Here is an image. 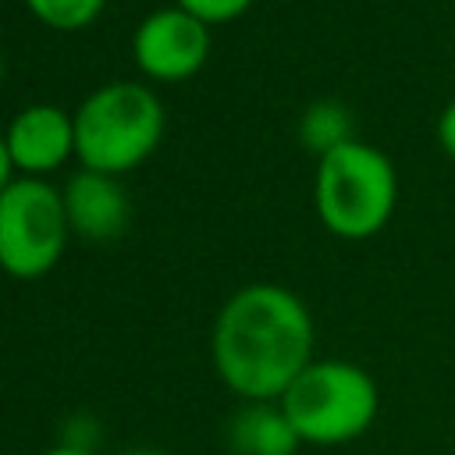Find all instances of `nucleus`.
<instances>
[{
	"instance_id": "1",
	"label": "nucleus",
	"mask_w": 455,
	"mask_h": 455,
	"mask_svg": "<svg viewBox=\"0 0 455 455\" xmlns=\"http://www.w3.org/2000/svg\"><path fill=\"white\" fill-rule=\"evenodd\" d=\"M313 316L281 284H245L217 313L213 366L245 402H281L313 363Z\"/></svg>"
},
{
	"instance_id": "2",
	"label": "nucleus",
	"mask_w": 455,
	"mask_h": 455,
	"mask_svg": "<svg viewBox=\"0 0 455 455\" xmlns=\"http://www.w3.org/2000/svg\"><path fill=\"white\" fill-rule=\"evenodd\" d=\"M313 203L320 224L348 242L373 238L395 213L398 174L384 149L348 139L331 153L316 156Z\"/></svg>"
},
{
	"instance_id": "3",
	"label": "nucleus",
	"mask_w": 455,
	"mask_h": 455,
	"mask_svg": "<svg viewBox=\"0 0 455 455\" xmlns=\"http://www.w3.org/2000/svg\"><path fill=\"white\" fill-rule=\"evenodd\" d=\"M75 117V156L85 171L124 174L139 167L164 135V103L139 82H110L89 92Z\"/></svg>"
},
{
	"instance_id": "4",
	"label": "nucleus",
	"mask_w": 455,
	"mask_h": 455,
	"mask_svg": "<svg viewBox=\"0 0 455 455\" xmlns=\"http://www.w3.org/2000/svg\"><path fill=\"white\" fill-rule=\"evenodd\" d=\"M302 444L334 448L363 437L380 412L377 380L348 359H313L281 395Z\"/></svg>"
},
{
	"instance_id": "5",
	"label": "nucleus",
	"mask_w": 455,
	"mask_h": 455,
	"mask_svg": "<svg viewBox=\"0 0 455 455\" xmlns=\"http://www.w3.org/2000/svg\"><path fill=\"white\" fill-rule=\"evenodd\" d=\"M68 231L64 196L43 178H14L0 192V270L11 277L50 274L64 256Z\"/></svg>"
},
{
	"instance_id": "6",
	"label": "nucleus",
	"mask_w": 455,
	"mask_h": 455,
	"mask_svg": "<svg viewBox=\"0 0 455 455\" xmlns=\"http://www.w3.org/2000/svg\"><path fill=\"white\" fill-rule=\"evenodd\" d=\"M132 57L139 71L156 82H185L199 75L210 57V25L181 7H160L139 21Z\"/></svg>"
},
{
	"instance_id": "7",
	"label": "nucleus",
	"mask_w": 455,
	"mask_h": 455,
	"mask_svg": "<svg viewBox=\"0 0 455 455\" xmlns=\"http://www.w3.org/2000/svg\"><path fill=\"white\" fill-rule=\"evenodd\" d=\"M4 142L14 171L28 178L50 174L75 153V117L53 103H32L11 117Z\"/></svg>"
},
{
	"instance_id": "8",
	"label": "nucleus",
	"mask_w": 455,
	"mask_h": 455,
	"mask_svg": "<svg viewBox=\"0 0 455 455\" xmlns=\"http://www.w3.org/2000/svg\"><path fill=\"white\" fill-rule=\"evenodd\" d=\"M60 196L71 231L89 242H110L128 224V196L110 174L82 167L75 178H68Z\"/></svg>"
},
{
	"instance_id": "9",
	"label": "nucleus",
	"mask_w": 455,
	"mask_h": 455,
	"mask_svg": "<svg viewBox=\"0 0 455 455\" xmlns=\"http://www.w3.org/2000/svg\"><path fill=\"white\" fill-rule=\"evenodd\" d=\"M228 444L235 455H295L302 437L281 402H245L228 423Z\"/></svg>"
},
{
	"instance_id": "10",
	"label": "nucleus",
	"mask_w": 455,
	"mask_h": 455,
	"mask_svg": "<svg viewBox=\"0 0 455 455\" xmlns=\"http://www.w3.org/2000/svg\"><path fill=\"white\" fill-rule=\"evenodd\" d=\"M348 114L338 107V103H313L306 114H302V142L309 149H316V156L331 153L334 146L348 142Z\"/></svg>"
},
{
	"instance_id": "11",
	"label": "nucleus",
	"mask_w": 455,
	"mask_h": 455,
	"mask_svg": "<svg viewBox=\"0 0 455 455\" xmlns=\"http://www.w3.org/2000/svg\"><path fill=\"white\" fill-rule=\"evenodd\" d=\"M103 4L107 0H25L32 18L57 28V32H75V28L92 25L100 18Z\"/></svg>"
},
{
	"instance_id": "12",
	"label": "nucleus",
	"mask_w": 455,
	"mask_h": 455,
	"mask_svg": "<svg viewBox=\"0 0 455 455\" xmlns=\"http://www.w3.org/2000/svg\"><path fill=\"white\" fill-rule=\"evenodd\" d=\"M174 7L196 14V18L206 21V25H220V21L242 18V14L252 7V0H174Z\"/></svg>"
},
{
	"instance_id": "13",
	"label": "nucleus",
	"mask_w": 455,
	"mask_h": 455,
	"mask_svg": "<svg viewBox=\"0 0 455 455\" xmlns=\"http://www.w3.org/2000/svg\"><path fill=\"white\" fill-rule=\"evenodd\" d=\"M437 142L455 160V100H448L441 107V114H437Z\"/></svg>"
},
{
	"instance_id": "14",
	"label": "nucleus",
	"mask_w": 455,
	"mask_h": 455,
	"mask_svg": "<svg viewBox=\"0 0 455 455\" xmlns=\"http://www.w3.org/2000/svg\"><path fill=\"white\" fill-rule=\"evenodd\" d=\"M11 171H14V164H11V153H7V142H4V135H0V192L14 181L11 178Z\"/></svg>"
},
{
	"instance_id": "15",
	"label": "nucleus",
	"mask_w": 455,
	"mask_h": 455,
	"mask_svg": "<svg viewBox=\"0 0 455 455\" xmlns=\"http://www.w3.org/2000/svg\"><path fill=\"white\" fill-rule=\"evenodd\" d=\"M43 455H92L89 448H82V444H53L50 451H43Z\"/></svg>"
},
{
	"instance_id": "16",
	"label": "nucleus",
	"mask_w": 455,
	"mask_h": 455,
	"mask_svg": "<svg viewBox=\"0 0 455 455\" xmlns=\"http://www.w3.org/2000/svg\"><path fill=\"white\" fill-rule=\"evenodd\" d=\"M124 455H167V451H156V448H132V451H124Z\"/></svg>"
},
{
	"instance_id": "17",
	"label": "nucleus",
	"mask_w": 455,
	"mask_h": 455,
	"mask_svg": "<svg viewBox=\"0 0 455 455\" xmlns=\"http://www.w3.org/2000/svg\"><path fill=\"white\" fill-rule=\"evenodd\" d=\"M0 82H4V53H0Z\"/></svg>"
}]
</instances>
